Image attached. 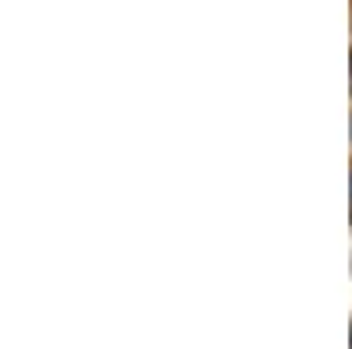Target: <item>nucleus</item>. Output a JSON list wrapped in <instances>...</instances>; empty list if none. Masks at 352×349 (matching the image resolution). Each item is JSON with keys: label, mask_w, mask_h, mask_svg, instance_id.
<instances>
[{"label": "nucleus", "mask_w": 352, "mask_h": 349, "mask_svg": "<svg viewBox=\"0 0 352 349\" xmlns=\"http://www.w3.org/2000/svg\"><path fill=\"white\" fill-rule=\"evenodd\" d=\"M349 187H352V177H349Z\"/></svg>", "instance_id": "1"}]
</instances>
